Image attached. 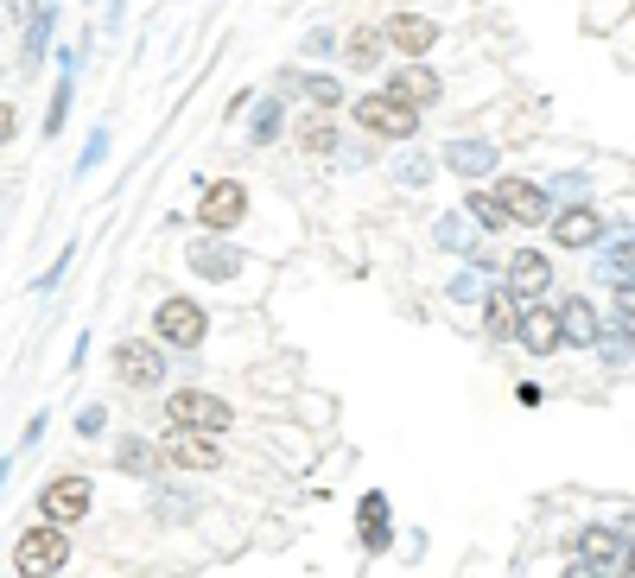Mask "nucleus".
I'll list each match as a JSON object with an SVG mask.
<instances>
[{"label": "nucleus", "mask_w": 635, "mask_h": 578, "mask_svg": "<svg viewBox=\"0 0 635 578\" xmlns=\"http://www.w3.org/2000/svg\"><path fill=\"white\" fill-rule=\"evenodd\" d=\"M203 337H210V318H203V305H198V299L172 293V299L152 305V344H159V350L191 356V350H203Z\"/></svg>", "instance_id": "obj_1"}, {"label": "nucleus", "mask_w": 635, "mask_h": 578, "mask_svg": "<svg viewBox=\"0 0 635 578\" xmlns=\"http://www.w3.org/2000/svg\"><path fill=\"white\" fill-rule=\"evenodd\" d=\"M350 115H356V127L375 134V140H413V134H420V108H406V102L388 96V90L350 96Z\"/></svg>", "instance_id": "obj_2"}, {"label": "nucleus", "mask_w": 635, "mask_h": 578, "mask_svg": "<svg viewBox=\"0 0 635 578\" xmlns=\"http://www.w3.org/2000/svg\"><path fill=\"white\" fill-rule=\"evenodd\" d=\"M64 559H71V534L51 528V522H39V528H25L13 540V572L20 578H57Z\"/></svg>", "instance_id": "obj_3"}, {"label": "nucleus", "mask_w": 635, "mask_h": 578, "mask_svg": "<svg viewBox=\"0 0 635 578\" xmlns=\"http://www.w3.org/2000/svg\"><path fill=\"white\" fill-rule=\"evenodd\" d=\"M198 223L210 229V235H229V229L248 223V185L242 178H210L198 198Z\"/></svg>", "instance_id": "obj_4"}, {"label": "nucleus", "mask_w": 635, "mask_h": 578, "mask_svg": "<svg viewBox=\"0 0 635 578\" xmlns=\"http://www.w3.org/2000/svg\"><path fill=\"white\" fill-rule=\"evenodd\" d=\"M89 503H96V483L83 477V471H64V477H51L45 490H39V515H45L51 528L83 522V515H89Z\"/></svg>", "instance_id": "obj_5"}, {"label": "nucleus", "mask_w": 635, "mask_h": 578, "mask_svg": "<svg viewBox=\"0 0 635 578\" xmlns=\"http://www.w3.org/2000/svg\"><path fill=\"white\" fill-rule=\"evenodd\" d=\"M166 420H172V427H184V432H210V439H216V432H229V420H235V413H229V401L203 395V388H178L172 401H166Z\"/></svg>", "instance_id": "obj_6"}, {"label": "nucleus", "mask_w": 635, "mask_h": 578, "mask_svg": "<svg viewBox=\"0 0 635 578\" xmlns=\"http://www.w3.org/2000/svg\"><path fill=\"white\" fill-rule=\"evenodd\" d=\"M489 198L502 203L508 210V223H547V217H553V191H547V185H533V178H496V185H489Z\"/></svg>", "instance_id": "obj_7"}, {"label": "nucleus", "mask_w": 635, "mask_h": 578, "mask_svg": "<svg viewBox=\"0 0 635 578\" xmlns=\"http://www.w3.org/2000/svg\"><path fill=\"white\" fill-rule=\"evenodd\" d=\"M381 39H388V51H401V57H426V51L438 45V20L401 7V13H388V20H381Z\"/></svg>", "instance_id": "obj_8"}, {"label": "nucleus", "mask_w": 635, "mask_h": 578, "mask_svg": "<svg viewBox=\"0 0 635 578\" xmlns=\"http://www.w3.org/2000/svg\"><path fill=\"white\" fill-rule=\"evenodd\" d=\"M115 376L127 388H159L166 381V350L152 344V337H127L121 350H115Z\"/></svg>", "instance_id": "obj_9"}, {"label": "nucleus", "mask_w": 635, "mask_h": 578, "mask_svg": "<svg viewBox=\"0 0 635 578\" xmlns=\"http://www.w3.org/2000/svg\"><path fill=\"white\" fill-rule=\"evenodd\" d=\"M381 90H388V96H401L406 108H432V102L445 96V83H438V71H432L426 57H406L401 71H388Z\"/></svg>", "instance_id": "obj_10"}, {"label": "nucleus", "mask_w": 635, "mask_h": 578, "mask_svg": "<svg viewBox=\"0 0 635 578\" xmlns=\"http://www.w3.org/2000/svg\"><path fill=\"white\" fill-rule=\"evenodd\" d=\"M515 337L528 344V356H553L565 337H559V312L540 299H521V312H515Z\"/></svg>", "instance_id": "obj_11"}, {"label": "nucleus", "mask_w": 635, "mask_h": 578, "mask_svg": "<svg viewBox=\"0 0 635 578\" xmlns=\"http://www.w3.org/2000/svg\"><path fill=\"white\" fill-rule=\"evenodd\" d=\"M553 242H559L565 254L597 249V242H604V217H597L591 203H565V210L553 217Z\"/></svg>", "instance_id": "obj_12"}, {"label": "nucleus", "mask_w": 635, "mask_h": 578, "mask_svg": "<svg viewBox=\"0 0 635 578\" xmlns=\"http://www.w3.org/2000/svg\"><path fill=\"white\" fill-rule=\"evenodd\" d=\"M547 286H553V254H540V249L508 254V293L515 299H547Z\"/></svg>", "instance_id": "obj_13"}, {"label": "nucleus", "mask_w": 635, "mask_h": 578, "mask_svg": "<svg viewBox=\"0 0 635 578\" xmlns=\"http://www.w3.org/2000/svg\"><path fill=\"white\" fill-rule=\"evenodd\" d=\"M159 458H166L172 471H210V464H216V439H210V432L172 427L166 439H159Z\"/></svg>", "instance_id": "obj_14"}, {"label": "nucleus", "mask_w": 635, "mask_h": 578, "mask_svg": "<svg viewBox=\"0 0 635 578\" xmlns=\"http://www.w3.org/2000/svg\"><path fill=\"white\" fill-rule=\"evenodd\" d=\"M191 274H203V280H229L235 267H242V249L229 242V235H210V242H191Z\"/></svg>", "instance_id": "obj_15"}, {"label": "nucleus", "mask_w": 635, "mask_h": 578, "mask_svg": "<svg viewBox=\"0 0 635 578\" xmlns=\"http://www.w3.org/2000/svg\"><path fill=\"white\" fill-rule=\"evenodd\" d=\"M579 566H584V572L623 566V534H616V528H584L579 534Z\"/></svg>", "instance_id": "obj_16"}, {"label": "nucleus", "mask_w": 635, "mask_h": 578, "mask_svg": "<svg viewBox=\"0 0 635 578\" xmlns=\"http://www.w3.org/2000/svg\"><path fill=\"white\" fill-rule=\"evenodd\" d=\"M559 337L565 344H597V312H591V299L584 293H572V299H559Z\"/></svg>", "instance_id": "obj_17"}, {"label": "nucleus", "mask_w": 635, "mask_h": 578, "mask_svg": "<svg viewBox=\"0 0 635 578\" xmlns=\"http://www.w3.org/2000/svg\"><path fill=\"white\" fill-rule=\"evenodd\" d=\"M71 96H76V51H64V71H57V90H51V108H45V140L64 134V122H71Z\"/></svg>", "instance_id": "obj_18"}, {"label": "nucleus", "mask_w": 635, "mask_h": 578, "mask_svg": "<svg viewBox=\"0 0 635 578\" xmlns=\"http://www.w3.org/2000/svg\"><path fill=\"white\" fill-rule=\"evenodd\" d=\"M159 464H166V458H159V445L134 439V432H127V439H115V471H127V477H159Z\"/></svg>", "instance_id": "obj_19"}, {"label": "nucleus", "mask_w": 635, "mask_h": 578, "mask_svg": "<svg viewBox=\"0 0 635 578\" xmlns=\"http://www.w3.org/2000/svg\"><path fill=\"white\" fill-rule=\"evenodd\" d=\"M445 166L464 178H483V172H496V147H489V140H452V147H445Z\"/></svg>", "instance_id": "obj_20"}, {"label": "nucleus", "mask_w": 635, "mask_h": 578, "mask_svg": "<svg viewBox=\"0 0 635 578\" xmlns=\"http://www.w3.org/2000/svg\"><path fill=\"white\" fill-rule=\"evenodd\" d=\"M51 25H57V7L51 0H39V13L25 20V39H20V64L32 71L39 57H45V45H51Z\"/></svg>", "instance_id": "obj_21"}, {"label": "nucleus", "mask_w": 635, "mask_h": 578, "mask_svg": "<svg viewBox=\"0 0 635 578\" xmlns=\"http://www.w3.org/2000/svg\"><path fill=\"white\" fill-rule=\"evenodd\" d=\"M381 45H388V39H381V25H356L350 39H343V64H350V71H375Z\"/></svg>", "instance_id": "obj_22"}, {"label": "nucleus", "mask_w": 635, "mask_h": 578, "mask_svg": "<svg viewBox=\"0 0 635 578\" xmlns=\"http://www.w3.org/2000/svg\"><path fill=\"white\" fill-rule=\"evenodd\" d=\"M299 147L311 153V159H330V153H337V115H325V108H318V115H305V122H299Z\"/></svg>", "instance_id": "obj_23"}, {"label": "nucleus", "mask_w": 635, "mask_h": 578, "mask_svg": "<svg viewBox=\"0 0 635 578\" xmlns=\"http://www.w3.org/2000/svg\"><path fill=\"white\" fill-rule=\"evenodd\" d=\"M356 534H362V547H369V554H381V547H388V496H362Z\"/></svg>", "instance_id": "obj_24"}, {"label": "nucleus", "mask_w": 635, "mask_h": 578, "mask_svg": "<svg viewBox=\"0 0 635 578\" xmlns=\"http://www.w3.org/2000/svg\"><path fill=\"white\" fill-rule=\"evenodd\" d=\"M299 96L311 102V108H325V115H337V102H350V96H343V83L325 76V71H305L299 76Z\"/></svg>", "instance_id": "obj_25"}, {"label": "nucleus", "mask_w": 635, "mask_h": 578, "mask_svg": "<svg viewBox=\"0 0 635 578\" xmlns=\"http://www.w3.org/2000/svg\"><path fill=\"white\" fill-rule=\"evenodd\" d=\"M464 217H470V223L483 229V235H496V229H508V210L496 198H489V191H470V198H464Z\"/></svg>", "instance_id": "obj_26"}, {"label": "nucleus", "mask_w": 635, "mask_h": 578, "mask_svg": "<svg viewBox=\"0 0 635 578\" xmlns=\"http://www.w3.org/2000/svg\"><path fill=\"white\" fill-rule=\"evenodd\" d=\"M604 280H616V286H629V280H635V235H616V242H610Z\"/></svg>", "instance_id": "obj_27"}, {"label": "nucleus", "mask_w": 635, "mask_h": 578, "mask_svg": "<svg viewBox=\"0 0 635 578\" xmlns=\"http://www.w3.org/2000/svg\"><path fill=\"white\" fill-rule=\"evenodd\" d=\"M279 127H286V108H279V102H261V108H254L248 140H254V147H274V140H279Z\"/></svg>", "instance_id": "obj_28"}, {"label": "nucleus", "mask_w": 635, "mask_h": 578, "mask_svg": "<svg viewBox=\"0 0 635 578\" xmlns=\"http://www.w3.org/2000/svg\"><path fill=\"white\" fill-rule=\"evenodd\" d=\"M515 312H521V299H515L508 286H496V293H489V337H508V330H515Z\"/></svg>", "instance_id": "obj_29"}, {"label": "nucleus", "mask_w": 635, "mask_h": 578, "mask_svg": "<svg viewBox=\"0 0 635 578\" xmlns=\"http://www.w3.org/2000/svg\"><path fill=\"white\" fill-rule=\"evenodd\" d=\"M102 159H108V127H96V134L83 140V159H76V172H96Z\"/></svg>", "instance_id": "obj_30"}, {"label": "nucleus", "mask_w": 635, "mask_h": 578, "mask_svg": "<svg viewBox=\"0 0 635 578\" xmlns=\"http://www.w3.org/2000/svg\"><path fill=\"white\" fill-rule=\"evenodd\" d=\"M13 134H20V108H13V102L0 96V147H7Z\"/></svg>", "instance_id": "obj_31"}, {"label": "nucleus", "mask_w": 635, "mask_h": 578, "mask_svg": "<svg viewBox=\"0 0 635 578\" xmlns=\"http://www.w3.org/2000/svg\"><path fill=\"white\" fill-rule=\"evenodd\" d=\"M305 51H311V57H330V51H337V39L318 25V32H305Z\"/></svg>", "instance_id": "obj_32"}, {"label": "nucleus", "mask_w": 635, "mask_h": 578, "mask_svg": "<svg viewBox=\"0 0 635 578\" xmlns=\"http://www.w3.org/2000/svg\"><path fill=\"white\" fill-rule=\"evenodd\" d=\"M616 312H623V318H635V280H629V286H616Z\"/></svg>", "instance_id": "obj_33"}, {"label": "nucleus", "mask_w": 635, "mask_h": 578, "mask_svg": "<svg viewBox=\"0 0 635 578\" xmlns=\"http://www.w3.org/2000/svg\"><path fill=\"white\" fill-rule=\"evenodd\" d=\"M7 13H13V20L25 25V20H32V13H39V0H13V7H7Z\"/></svg>", "instance_id": "obj_34"}, {"label": "nucleus", "mask_w": 635, "mask_h": 578, "mask_svg": "<svg viewBox=\"0 0 635 578\" xmlns=\"http://www.w3.org/2000/svg\"><path fill=\"white\" fill-rule=\"evenodd\" d=\"M604 578H635L629 566H604Z\"/></svg>", "instance_id": "obj_35"}, {"label": "nucleus", "mask_w": 635, "mask_h": 578, "mask_svg": "<svg viewBox=\"0 0 635 578\" xmlns=\"http://www.w3.org/2000/svg\"><path fill=\"white\" fill-rule=\"evenodd\" d=\"M623 566H629V572H635V547H623Z\"/></svg>", "instance_id": "obj_36"}, {"label": "nucleus", "mask_w": 635, "mask_h": 578, "mask_svg": "<svg viewBox=\"0 0 635 578\" xmlns=\"http://www.w3.org/2000/svg\"><path fill=\"white\" fill-rule=\"evenodd\" d=\"M565 578H591V572H584V566H572V572H565Z\"/></svg>", "instance_id": "obj_37"}, {"label": "nucleus", "mask_w": 635, "mask_h": 578, "mask_svg": "<svg viewBox=\"0 0 635 578\" xmlns=\"http://www.w3.org/2000/svg\"><path fill=\"white\" fill-rule=\"evenodd\" d=\"M623 330H629V337H635V318H623Z\"/></svg>", "instance_id": "obj_38"}, {"label": "nucleus", "mask_w": 635, "mask_h": 578, "mask_svg": "<svg viewBox=\"0 0 635 578\" xmlns=\"http://www.w3.org/2000/svg\"><path fill=\"white\" fill-rule=\"evenodd\" d=\"M401 7H413V0H401Z\"/></svg>", "instance_id": "obj_39"}]
</instances>
